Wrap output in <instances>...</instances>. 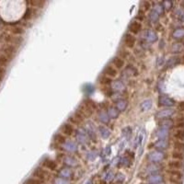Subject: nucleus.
I'll list each match as a JSON object with an SVG mask.
<instances>
[{
	"mask_svg": "<svg viewBox=\"0 0 184 184\" xmlns=\"http://www.w3.org/2000/svg\"><path fill=\"white\" fill-rule=\"evenodd\" d=\"M76 137L78 143H80L81 145H86L88 143V135L85 130V128H78L77 131L76 132Z\"/></svg>",
	"mask_w": 184,
	"mask_h": 184,
	"instance_id": "f257e3e1",
	"label": "nucleus"
},
{
	"mask_svg": "<svg viewBox=\"0 0 184 184\" xmlns=\"http://www.w3.org/2000/svg\"><path fill=\"white\" fill-rule=\"evenodd\" d=\"M147 157H148L149 161H151L153 163H159L164 159V157H165V154L161 151L156 150V151L151 152L150 154H148Z\"/></svg>",
	"mask_w": 184,
	"mask_h": 184,
	"instance_id": "f03ea898",
	"label": "nucleus"
},
{
	"mask_svg": "<svg viewBox=\"0 0 184 184\" xmlns=\"http://www.w3.org/2000/svg\"><path fill=\"white\" fill-rule=\"evenodd\" d=\"M85 130L88 133V135L89 137L90 140H92L93 142H96L97 140V133H96V128L94 126V124L91 122H88L86 123V127Z\"/></svg>",
	"mask_w": 184,
	"mask_h": 184,
	"instance_id": "7ed1b4c3",
	"label": "nucleus"
},
{
	"mask_svg": "<svg viewBox=\"0 0 184 184\" xmlns=\"http://www.w3.org/2000/svg\"><path fill=\"white\" fill-rule=\"evenodd\" d=\"M175 113V111L173 109L168 108V109H163V110L157 111L156 113V118L160 119V120H164V119H168L171 117L173 114Z\"/></svg>",
	"mask_w": 184,
	"mask_h": 184,
	"instance_id": "20e7f679",
	"label": "nucleus"
},
{
	"mask_svg": "<svg viewBox=\"0 0 184 184\" xmlns=\"http://www.w3.org/2000/svg\"><path fill=\"white\" fill-rule=\"evenodd\" d=\"M158 103H159L160 106L168 108V107H172L175 105V101L167 95H161L159 97V98H158Z\"/></svg>",
	"mask_w": 184,
	"mask_h": 184,
	"instance_id": "39448f33",
	"label": "nucleus"
},
{
	"mask_svg": "<svg viewBox=\"0 0 184 184\" xmlns=\"http://www.w3.org/2000/svg\"><path fill=\"white\" fill-rule=\"evenodd\" d=\"M143 38H145L147 42L153 43L157 41V34L151 29H148V31L143 33Z\"/></svg>",
	"mask_w": 184,
	"mask_h": 184,
	"instance_id": "423d86ee",
	"label": "nucleus"
},
{
	"mask_svg": "<svg viewBox=\"0 0 184 184\" xmlns=\"http://www.w3.org/2000/svg\"><path fill=\"white\" fill-rule=\"evenodd\" d=\"M129 31L133 34L139 33L142 31V24L137 21L131 22L130 25H129Z\"/></svg>",
	"mask_w": 184,
	"mask_h": 184,
	"instance_id": "0eeeda50",
	"label": "nucleus"
},
{
	"mask_svg": "<svg viewBox=\"0 0 184 184\" xmlns=\"http://www.w3.org/2000/svg\"><path fill=\"white\" fill-rule=\"evenodd\" d=\"M123 41H124V44H125L128 48H133V46H135L136 40H135V37L133 35H132V34H130V33H127V34H125V36H124Z\"/></svg>",
	"mask_w": 184,
	"mask_h": 184,
	"instance_id": "6e6552de",
	"label": "nucleus"
},
{
	"mask_svg": "<svg viewBox=\"0 0 184 184\" xmlns=\"http://www.w3.org/2000/svg\"><path fill=\"white\" fill-rule=\"evenodd\" d=\"M118 75V72L116 70V68L114 66H107L105 67V69H104V76H106L108 77H115L116 76Z\"/></svg>",
	"mask_w": 184,
	"mask_h": 184,
	"instance_id": "1a4fd4ad",
	"label": "nucleus"
},
{
	"mask_svg": "<svg viewBox=\"0 0 184 184\" xmlns=\"http://www.w3.org/2000/svg\"><path fill=\"white\" fill-rule=\"evenodd\" d=\"M164 181L163 177L159 174H152V175L148 178V182L150 184H162Z\"/></svg>",
	"mask_w": 184,
	"mask_h": 184,
	"instance_id": "9d476101",
	"label": "nucleus"
},
{
	"mask_svg": "<svg viewBox=\"0 0 184 184\" xmlns=\"http://www.w3.org/2000/svg\"><path fill=\"white\" fill-rule=\"evenodd\" d=\"M111 89L117 92H122L125 89V85L121 80H116L111 83Z\"/></svg>",
	"mask_w": 184,
	"mask_h": 184,
	"instance_id": "9b49d317",
	"label": "nucleus"
},
{
	"mask_svg": "<svg viewBox=\"0 0 184 184\" xmlns=\"http://www.w3.org/2000/svg\"><path fill=\"white\" fill-rule=\"evenodd\" d=\"M74 127L71 123H64L63 124V126L61 128V132L64 133V135H71L72 133H74Z\"/></svg>",
	"mask_w": 184,
	"mask_h": 184,
	"instance_id": "f8f14e48",
	"label": "nucleus"
},
{
	"mask_svg": "<svg viewBox=\"0 0 184 184\" xmlns=\"http://www.w3.org/2000/svg\"><path fill=\"white\" fill-rule=\"evenodd\" d=\"M63 147L64 150H66L67 152H76L77 150V146L76 145V143H74L72 141H66L63 145Z\"/></svg>",
	"mask_w": 184,
	"mask_h": 184,
	"instance_id": "ddd939ff",
	"label": "nucleus"
},
{
	"mask_svg": "<svg viewBox=\"0 0 184 184\" xmlns=\"http://www.w3.org/2000/svg\"><path fill=\"white\" fill-rule=\"evenodd\" d=\"M158 125L160 126V128H164V129H170L174 125V122L170 119H164V120H160L158 122Z\"/></svg>",
	"mask_w": 184,
	"mask_h": 184,
	"instance_id": "4468645a",
	"label": "nucleus"
},
{
	"mask_svg": "<svg viewBox=\"0 0 184 184\" xmlns=\"http://www.w3.org/2000/svg\"><path fill=\"white\" fill-rule=\"evenodd\" d=\"M111 62H112L113 66L117 69H122L124 66V60L120 56H115L112 59Z\"/></svg>",
	"mask_w": 184,
	"mask_h": 184,
	"instance_id": "2eb2a0df",
	"label": "nucleus"
},
{
	"mask_svg": "<svg viewBox=\"0 0 184 184\" xmlns=\"http://www.w3.org/2000/svg\"><path fill=\"white\" fill-rule=\"evenodd\" d=\"M64 163L68 167H76L77 166V160L71 156H66L64 157Z\"/></svg>",
	"mask_w": 184,
	"mask_h": 184,
	"instance_id": "dca6fc26",
	"label": "nucleus"
},
{
	"mask_svg": "<svg viewBox=\"0 0 184 184\" xmlns=\"http://www.w3.org/2000/svg\"><path fill=\"white\" fill-rule=\"evenodd\" d=\"M156 135L159 139H167L170 135V130L164 128H159L156 133Z\"/></svg>",
	"mask_w": 184,
	"mask_h": 184,
	"instance_id": "f3484780",
	"label": "nucleus"
},
{
	"mask_svg": "<svg viewBox=\"0 0 184 184\" xmlns=\"http://www.w3.org/2000/svg\"><path fill=\"white\" fill-rule=\"evenodd\" d=\"M43 166L45 167L46 168H48V170H55L56 168H57V163H56L55 161H54V160L48 158V159L44 160V162H43Z\"/></svg>",
	"mask_w": 184,
	"mask_h": 184,
	"instance_id": "a211bd4d",
	"label": "nucleus"
},
{
	"mask_svg": "<svg viewBox=\"0 0 184 184\" xmlns=\"http://www.w3.org/2000/svg\"><path fill=\"white\" fill-rule=\"evenodd\" d=\"M168 166L171 168V170H181V168H184V163L183 161H179V160H174L171 161L168 164Z\"/></svg>",
	"mask_w": 184,
	"mask_h": 184,
	"instance_id": "6ab92c4d",
	"label": "nucleus"
},
{
	"mask_svg": "<svg viewBox=\"0 0 184 184\" xmlns=\"http://www.w3.org/2000/svg\"><path fill=\"white\" fill-rule=\"evenodd\" d=\"M152 105H153V102L150 98H146L145 99L140 105V108H141V111H149L150 109L152 108Z\"/></svg>",
	"mask_w": 184,
	"mask_h": 184,
	"instance_id": "aec40b11",
	"label": "nucleus"
},
{
	"mask_svg": "<svg viewBox=\"0 0 184 184\" xmlns=\"http://www.w3.org/2000/svg\"><path fill=\"white\" fill-rule=\"evenodd\" d=\"M155 146L157 149H167L168 147V141L167 139H158L155 143Z\"/></svg>",
	"mask_w": 184,
	"mask_h": 184,
	"instance_id": "412c9836",
	"label": "nucleus"
},
{
	"mask_svg": "<svg viewBox=\"0 0 184 184\" xmlns=\"http://www.w3.org/2000/svg\"><path fill=\"white\" fill-rule=\"evenodd\" d=\"M160 168H161V166L158 163H153L146 168V171L148 173H151V174H153V173L157 174V171L160 170Z\"/></svg>",
	"mask_w": 184,
	"mask_h": 184,
	"instance_id": "4be33fe9",
	"label": "nucleus"
},
{
	"mask_svg": "<svg viewBox=\"0 0 184 184\" xmlns=\"http://www.w3.org/2000/svg\"><path fill=\"white\" fill-rule=\"evenodd\" d=\"M98 132H99V135H101V137L103 139H108L111 136V131L105 126H99Z\"/></svg>",
	"mask_w": 184,
	"mask_h": 184,
	"instance_id": "5701e85b",
	"label": "nucleus"
},
{
	"mask_svg": "<svg viewBox=\"0 0 184 184\" xmlns=\"http://www.w3.org/2000/svg\"><path fill=\"white\" fill-rule=\"evenodd\" d=\"M98 119L99 121H101L102 123L104 124H107L110 122V117L108 115V112H106L105 111H101L98 112Z\"/></svg>",
	"mask_w": 184,
	"mask_h": 184,
	"instance_id": "b1692460",
	"label": "nucleus"
},
{
	"mask_svg": "<svg viewBox=\"0 0 184 184\" xmlns=\"http://www.w3.org/2000/svg\"><path fill=\"white\" fill-rule=\"evenodd\" d=\"M59 176L67 180V179L71 178L73 176V171H72V170H70V168H63V170H60V172H59Z\"/></svg>",
	"mask_w": 184,
	"mask_h": 184,
	"instance_id": "393cba45",
	"label": "nucleus"
},
{
	"mask_svg": "<svg viewBox=\"0 0 184 184\" xmlns=\"http://www.w3.org/2000/svg\"><path fill=\"white\" fill-rule=\"evenodd\" d=\"M127 101L126 99H123V98H121V99H118L117 101V103H116V108L117 110L119 111H125V109L127 107Z\"/></svg>",
	"mask_w": 184,
	"mask_h": 184,
	"instance_id": "a878e982",
	"label": "nucleus"
},
{
	"mask_svg": "<svg viewBox=\"0 0 184 184\" xmlns=\"http://www.w3.org/2000/svg\"><path fill=\"white\" fill-rule=\"evenodd\" d=\"M174 138L176 139V141L184 143V128L178 129V130L174 133Z\"/></svg>",
	"mask_w": 184,
	"mask_h": 184,
	"instance_id": "bb28decb",
	"label": "nucleus"
},
{
	"mask_svg": "<svg viewBox=\"0 0 184 184\" xmlns=\"http://www.w3.org/2000/svg\"><path fill=\"white\" fill-rule=\"evenodd\" d=\"M107 112H108L109 117L111 119H117L119 117V113H120V111L117 110V108H114V107L109 108Z\"/></svg>",
	"mask_w": 184,
	"mask_h": 184,
	"instance_id": "cd10ccee",
	"label": "nucleus"
},
{
	"mask_svg": "<svg viewBox=\"0 0 184 184\" xmlns=\"http://www.w3.org/2000/svg\"><path fill=\"white\" fill-rule=\"evenodd\" d=\"M172 37L174 39H181L184 37V29L183 28H179L176 29L172 33Z\"/></svg>",
	"mask_w": 184,
	"mask_h": 184,
	"instance_id": "c85d7f7f",
	"label": "nucleus"
},
{
	"mask_svg": "<svg viewBox=\"0 0 184 184\" xmlns=\"http://www.w3.org/2000/svg\"><path fill=\"white\" fill-rule=\"evenodd\" d=\"M179 63H180V58H178V57H171V58H170L168 60L166 66L168 67H173V66H177Z\"/></svg>",
	"mask_w": 184,
	"mask_h": 184,
	"instance_id": "c756f323",
	"label": "nucleus"
},
{
	"mask_svg": "<svg viewBox=\"0 0 184 184\" xmlns=\"http://www.w3.org/2000/svg\"><path fill=\"white\" fill-rule=\"evenodd\" d=\"M172 157L175 160H179V161H183L184 160V152H181V151H174L172 153Z\"/></svg>",
	"mask_w": 184,
	"mask_h": 184,
	"instance_id": "7c9ffc66",
	"label": "nucleus"
},
{
	"mask_svg": "<svg viewBox=\"0 0 184 184\" xmlns=\"http://www.w3.org/2000/svg\"><path fill=\"white\" fill-rule=\"evenodd\" d=\"M149 18H150V21L154 23L157 22L158 18H159V14H158L157 12H156L155 10H151L150 14H149Z\"/></svg>",
	"mask_w": 184,
	"mask_h": 184,
	"instance_id": "2f4dec72",
	"label": "nucleus"
},
{
	"mask_svg": "<svg viewBox=\"0 0 184 184\" xmlns=\"http://www.w3.org/2000/svg\"><path fill=\"white\" fill-rule=\"evenodd\" d=\"M183 49H184V46L181 43H174L171 48L173 53H181Z\"/></svg>",
	"mask_w": 184,
	"mask_h": 184,
	"instance_id": "473e14b6",
	"label": "nucleus"
},
{
	"mask_svg": "<svg viewBox=\"0 0 184 184\" xmlns=\"http://www.w3.org/2000/svg\"><path fill=\"white\" fill-rule=\"evenodd\" d=\"M174 147H175L176 151L184 152V143H182V142L175 141V143H174Z\"/></svg>",
	"mask_w": 184,
	"mask_h": 184,
	"instance_id": "72a5a7b5",
	"label": "nucleus"
},
{
	"mask_svg": "<svg viewBox=\"0 0 184 184\" xmlns=\"http://www.w3.org/2000/svg\"><path fill=\"white\" fill-rule=\"evenodd\" d=\"M54 141L58 144H61V145H64V143H66V138H64V135H62L61 133H58L55 136H54Z\"/></svg>",
	"mask_w": 184,
	"mask_h": 184,
	"instance_id": "f704fd0d",
	"label": "nucleus"
},
{
	"mask_svg": "<svg viewBox=\"0 0 184 184\" xmlns=\"http://www.w3.org/2000/svg\"><path fill=\"white\" fill-rule=\"evenodd\" d=\"M99 81H101V83L102 84V85H110V84H111V79L110 77H108L106 76H103L101 77V78H99Z\"/></svg>",
	"mask_w": 184,
	"mask_h": 184,
	"instance_id": "c9c22d12",
	"label": "nucleus"
},
{
	"mask_svg": "<svg viewBox=\"0 0 184 184\" xmlns=\"http://www.w3.org/2000/svg\"><path fill=\"white\" fill-rule=\"evenodd\" d=\"M54 184H70V181L66 179H64V178H56L55 180H54Z\"/></svg>",
	"mask_w": 184,
	"mask_h": 184,
	"instance_id": "e433bc0d",
	"label": "nucleus"
},
{
	"mask_svg": "<svg viewBox=\"0 0 184 184\" xmlns=\"http://www.w3.org/2000/svg\"><path fill=\"white\" fill-rule=\"evenodd\" d=\"M154 10H155L156 12H157L158 14H159V16H160V15H162L164 13V10H165V8H164L163 5L161 3V4H157L155 8H154Z\"/></svg>",
	"mask_w": 184,
	"mask_h": 184,
	"instance_id": "4c0bfd02",
	"label": "nucleus"
},
{
	"mask_svg": "<svg viewBox=\"0 0 184 184\" xmlns=\"http://www.w3.org/2000/svg\"><path fill=\"white\" fill-rule=\"evenodd\" d=\"M97 155H98V152L96 150H91L88 154V159L90 161H93L97 157Z\"/></svg>",
	"mask_w": 184,
	"mask_h": 184,
	"instance_id": "58836bf2",
	"label": "nucleus"
},
{
	"mask_svg": "<svg viewBox=\"0 0 184 184\" xmlns=\"http://www.w3.org/2000/svg\"><path fill=\"white\" fill-rule=\"evenodd\" d=\"M122 133H123L124 136H125L126 138H129V137H130V135H132V129L130 127H126V128H124L122 130Z\"/></svg>",
	"mask_w": 184,
	"mask_h": 184,
	"instance_id": "ea45409f",
	"label": "nucleus"
},
{
	"mask_svg": "<svg viewBox=\"0 0 184 184\" xmlns=\"http://www.w3.org/2000/svg\"><path fill=\"white\" fill-rule=\"evenodd\" d=\"M112 178H113V173L111 171H109L105 174V176L103 177V180L106 181H110L112 180Z\"/></svg>",
	"mask_w": 184,
	"mask_h": 184,
	"instance_id": "a19ab883",
	"label": "nucleus"
},
{
	"mask_svg": "<svg viewBox=\"0 0 184 184\" xmlns=\"http://www.w3.org/2000/svg\"><path fill=\"white\" fill-rule=\"evenodd\" d=\"M121 164H122V165L125 166V167H129L131 165V162H130V160H129L128 157H122L121 159Z\"/></svg>",
	"mask_w": 184,
	"mask_h": 184,
	"instance_id": "79ce46f5",
	"label": "nucleus"
},
{
	"mask_svg": "<svg viewBox=\"0 0 184 184\" xmlns=\"http://www.w3.org/2000/svg\"><path fill=\"white\" fill-rule=\"evenodd\" d=\"M163 7L165 9H167V10H168V9H170L172 8V2L171 1H164L162 3Z\"/></svg>",
	"mask_w": 184,
	"mask_h": 184,
	"instance_id": "37998d69",
	"label": "nucleus"
},
{
	"mask_svg": "<svg viewBox=\"0 0 184 184\" xmlns=\"http://www.w3.org/2000/svg\"><path fill=\"white\" fill-rule=\"evenodd\" d=\"M126 71H128V73L130 74V75H132V76H136V75H137V70H136L135 68L132 67V66H129L126 69Z\"/></svg>",
	"mask_w": 184,
	"mask_h": 184,
	"instance_id": "c03bdc74",
	"label": "nucleus"
},
{
	"mask_svg": "<svg viewBox=\"0 0 184 184\" xmlns=\"http://www.w3.org/2000/svg\"><path fill=\"white\" fill-rule=\"evenodd\" d=\"M103 93L105 94L107 97H111L112 94H113V90L111 88H105V89L103 90Z\"/></svg>",
	"mask_w": 184,
	"mask_h": 184,
	"instance_id": "a18cd8bd",
	"label": "nucleus"
},
{
	"mask_svg": "<svg viewBox=\"0 0 184 184\" xmlns=\"http://www.w3.org/2000/svg\"><path fill=\"white\" fill-rule=\"evenodd\" d=\"M143 4H144V8H145L146 10H148V9L150 8V7H151L150 2H148V1H145Z\"/></svg>",
	"mask_w": 184,
	"mask_h": 184,
	"instance_id": "49530a36",
	"label": "nucleus"
},
{
	"mask_svg": "<svg viewBox=\"0 0 184 184\" xmlns=\"http://www.w3.org/2000/svg\"><path fill=\"white\" fill-rule=\"evenodd\" d=\"M163 63H164V60H163V59H162L161 57H159V58L157 59V64L158 66H161Z\"/></svg>",
	"mask_w": 184,
	"mask_h": 184,
	"instance_id": "de8ad7c7",
	"label": "nucleus"
},
{
	"mask_svg": "<svg viewBox=\"0 0 184 184\" xmlns=\"http://www.w3.org/2000/svg\"><path fill=\"white\" fill-rule=\"evenodd\" d=\"M105 154H106V155H107V156H109V155H111V148H110V146H107Z\"/></svg>",
	"mask_w": 184,
	"mask_h": 184,
	"instance_id": "09e8293b",
	"label": "nucleus"
},
{
	"mask_svg": "<svg viewBox=\"0 0 184 184\" xmlns=\"http://www.w3.org/2000/svg\"><path fill=\"white\" fill-rule=\"evenodd\" d=\"M180 108H181V109H182V110H184V101H183V102H181V103L180 104Z\"/></svg>",
	"mask_w": 184,
	"mask_h": 184,
	"instance_id": "8fccbe9b",
	"label": "nucleus"
},
{
	"mask_svg": "<svg viewBox=\"0 0 184 184\" xmlns=\"http://www.w3.org/2000/svg\"><path fill=\"white\" fill-rule=\"evenodd\" d=\"M138 15H141V12H139V14ZM138 18H139V19H140V21H141V19H143L144 18V16H138Z\"/></svg>",
	"mask_w": 184,
	"mask_h": 184,
	"instance_id": "3c124183",
	"label": "nucleus"
},
{
	"mask_svg": "<svg viewBox=\"0 0 184 184\" xmlns=\"http://www.w3.org/2000/svg\"><path fill=\"white\" fill-rule=\"evenodd\" d=\"M181 21H182L184 22V12H183V13L181 14Z\"/></svg>",
	"mask_w": 184,
	"mask_h": 184,
	"instance_id": "603ef678",
	"label": "nucleus"
},
{
	"mask_svg": "<svg viewBox=\"0 0 184 184\" xmlns=\"http://www.w3.org/2000/svg\"><path fill=\"white\" fill-rule=\"evenodd\" d=\"M86 184H92V181H88Z\"/></svg>",
	"mask_w": 184,
	"mask_h": 184,
	"instance_id": "864d4df0",
	"label": "nucleus"
},
{
	"mask_svg": "<svg viewBox=\"0 0 184 184\" xmlns=\"http://www.w3.org/2000/svg\"><path fill=\"white\" fill-rule=\"evenodd\" d=\"M182 62H183V64H184V55L182 56Z\"/></svg>",
	"mask_w": 184,
	"mask_h": 184,
	"instance_id": "5fc2aeb1",
	"label": "nucleus"
},
{
	"mask_svg": "<svg viewBox=\"0 0 184 184\" xmlns=\"http://www.w3.org/2000/svg\"><path fill=\"white\" fill-rule=\"evenodd\" d=\"M183 3H184V2H183Z\"/></svg>",
	"mask_w": 184,
	"mask_h": 184,
	"instance_id": "6e6d98bb",
	"label": "nucleus"
}]
</instances>
